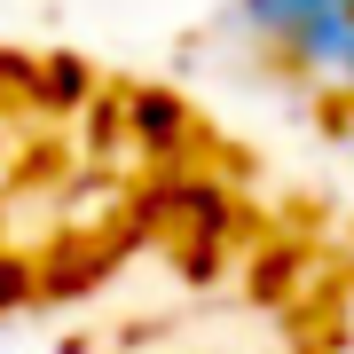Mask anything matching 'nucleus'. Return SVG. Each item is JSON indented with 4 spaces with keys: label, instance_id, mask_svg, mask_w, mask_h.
<instances>
[{
    "label": "nucleus",
    "instance_id": "nucleus-1",
    "mask_svg": "<svg viewBox=\"0 0 354 354\" xmlns=\"http://www.w3.org/2000/svg\"><path fill=\"white\" fill-rule=\"evenodd\" d=\"M55 102H64V95H48V71H39V64L0 55V307H16V299L39 283V252L24 244L16 213L39 197L32 134H39V118H48Z\"/></svg>",
    "mask_w": 354,
    "mask_h": 354
},
{
    "label": "nucleus",
    "instance_id": "nucleus-2",
    "mask_svg": "<svg viewBox=\"0 0 354 354\" xmlns=\"http://www.w3.org/2000/svg\"><path fill=\"white\" fill-rule=\"evenodd\" d=\"M260 39H276L291 64L354 87V0H244Z\"/></svg>",
    "mask_w": 354,
    "mask_h": 354
}]
</instances>
